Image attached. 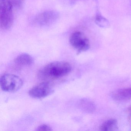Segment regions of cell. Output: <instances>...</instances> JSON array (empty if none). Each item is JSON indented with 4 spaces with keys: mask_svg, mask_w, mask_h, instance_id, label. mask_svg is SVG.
I'll return each instance as SVG.
<instances>
[{
    "mask_svg": "<svg viewBox=\"0 0 131 131\" xmlns=\"http://www.w3.org/2000/svg\"><path fill=\"white\" fill-rule=\"evenodd\" d=\"M116 119H111L105 121L100 126V129L103 131H115L118 128Z\"/></svg>",
    "mask_w": 131,
    "mask_h": 131,
    "instance_id": "9",
    "label": "cell"
},
{
    "mask_svg": "<svg viewBox=\"0 0 131 131\" xmlns=\"http://www.w3.org/2000/svg\"><path fill=\"white\" fill-rule=\"evenodd\" d=\"M95 22L98 26L102 28L108 27L110 25L109 21L100 14L96 15Z\"/></svg>",
    "mask_w": 131,
    "mask_h": 131,
    "instance_id": "11",
    "label": "cell"
},
{
    "mask_svg": "<svg viewBox=\"0 0 131 131\" xmlns=\"http://www.w3.org/2000/svg\"><path fill=\"white\" fill-rule=\"evenodd\" d=\"M1 87L3 91L14 92L19 90L23 85L22 79L16 75L4 74L1 78Z\"/></svg>",
    "mask_w": 131,
    "mask_h": 131,
    "instance_id": "3",
    "label": "cell"
},
{
    "mask_svg": "<svg viewBox=\"0 0 131 131\" xmlns=\"http://www.w3.org/2000/svg\"><path fill=\"white\" fill-rule=\"evenodd\" d=\"M128 112L129 113L128 119L129 122V124L131 126V105L128 107Z\"/></svg>",
    "mask_w": 131,
    "mask_h": 131,
    "instance_id": "14",
    "label": "cell"
},
{
    "mask_svg": "<svg viewBox=\"0 0 131 131\" xmlns=\"http://www.w3.org/2000/svg\"><path fill=\"white\" fill-rule=\"evenodd\" d=\"M53 92L54 89L51 83L48 82H43L30 89L29 94L34 99H41L48 96Z\"/></svg>",
    "mask_w": 131,
    "mask_h": 131,
    "instance_id": "5",
    "label": "cell"
},
{
    "mask_svg": "<svg viewBox=\"0 0 131 131\" xmlns=\"http://www.w3.org/2000/svg\"><path fill=\"white\" fill-rule=\"evenodd\" d=\"M69 42L78 53L86 51L90 48L89 39L82 32H75L72 34L70 37Z\"/></svg>",
    "mask_w": 131,
    "mask_h": 131,
    "instance_id": "4",
    "label": "cell"
},
{
    "mask_svg": "<svg viewBox=\"0 0 131 131\" xmlns=\"http://www.w3.org/2000/svg\"><path fill=\"white\" fill-rule=\"evenodd\" d=\"M14 62L17 66H29L32 64L33 59L29 54L23 53L16 57Z\"/></svg>",
    "mask_w": 131,
    "mask_h": 131,
    "instance_id": "8",
    "label": "cell"
},
{
    "mask_svg": "<svg viewBox=\"0 0 131 131\" xmlns=\"http://www.w3.org/2000/svg\"><path fill=\"white\" fill-rule=\"evenodd\" d=\"M10 1L13 7L19 8L23 5V0H10Z\"/></svg>",
    "mask_w": 131,
    "mask_h": 131,
    "instance_id": "12",
    "label": "cell"
},
{
    "mask_svg": "<svg viewBox=\"0 0 131 131\" xmlns=\"http://www.w3.org/2000/svg\"><path fill=\"white\" fill-rule=\"evenodd\" d=\"M113 98L117 101L128 100L131 99V88L118 90L112 94Z\"/></svg>",
    "mask_w": 131,
    "mask_h": 131,
    "instance_id": "7",
    "label": "cell"
},
{
    "mask_svg": "<svg viewBox=\"0 0 131 131\" xmlns=\"http://www.w3.org/2000/svg\"><path fill=\"white\" fill-rule=\"evenodd\" d=\"M52 129L51 128V127L47 125H45V124L40 125L37 127L36 129V131H52Z\"/></svg>",
    "mask_w": 131,
    "mask_h": 131,
    "instance_id": "13",
    "label": "cell"
},
{
    "mask_svg": "<svg viewBox=\"0 0 131 131\" xmlns=\"http://www.w3.org/2000/svg\"><path fill=\"white\" fill-rule=\"evenodd\" d=\"M72 69V66L68 62L55 61L43 67L39 72L38 76L43 80L56 79L68 75Z\"/></svg>",
    "mask_w": 131,
    "mask_h": 131,
    "instance_id": "1",
    "label": "cell"
},
{
    "mask_svg": "<svg viewBox=\"0 0 131 131\" xmlns=\"http://www.w3.org/2000/svg\"><path fill=\"white\" fill-rule=\"evenodd\" d=\"M13 7L10 0H0V23L2 29H9L13 25Z\"/></svg>",
    "mask_w": 131,
    "mask_h": 131,
    "instance_id": "2",
    "label": "cell"
},
{
    "mask_svg": "<svg viewBox=\"0 0 131 131\" xmlns=\"http://www.w3.org/2000/svg\"><path fill=\"white\" fill-rule=\"evenodd\" d=\"M80 106L83 110L88 112H91L94 110V104L91 101L87 99H83L80 102Z\"/></svg>",
    "mask_w": 131,
    "mask_h": 131,
    "instance_id": "10",
    "label": "cell"
},
{
    "mask_svg": "<svg viewBox=\"0 0 131 131\" xmlns=\"http://www.w3.org/2000/svg\"><path fill=\"white\" fill-rule=\"evenodd\" d=\"M59 13L55 10H47L41 13L34 19V23L40 27H46L52 25L59 18Z\"/></svg>",
    "mask_w": 131,
    "mask_h": 131,
    "instance_id": "6",
    "label": "cell"
}]
</instances>
